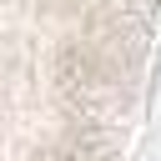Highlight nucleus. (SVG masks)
<instances>
[{
  "instance_id": "f257e3e1",
  "label": "nucleus",
  "mask_w": 161,
  "mask_h": 161,
  "mask_svg": "<svg viewBox=\"0 0 161 161\" xmlns=\"http://www.w3.org/2000/svg\"><path fill=\"white\" fill-rule=\"evenodd\" d=\"M156 40L161 0H0V161H126Z\"/></svg>"
}]
</instances>
